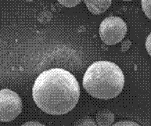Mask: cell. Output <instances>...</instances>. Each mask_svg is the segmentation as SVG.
I'll return each instance as SVG.
<instances>
[{
    "label": "cell",
    "mask_w": 151,
    "mask_h": 126,
    "mask_svg": "<svg viewBox=\"0 0 151 126\" xmlns=\"http://www.w3.org/2000/svg\"><path fill=\"white\" fill-rule=\"evenodd\" d=\"M20 126H45L41 122H37V121H30V122H25L24 124H23Z\"/></svg>",
    "instance_id": "7c38bea8"
},
{
    "label": "cell",
    "mask_w": 151,
    "mask_h": 126,
    "mask_svg": "<svg viewBox=\"0 0 151 126\" xmlns=\"http://www.w3.org/2000/svg\"><path fill=\"white\" fill-rule=\"evenodd\" d=\"M127 33L126 23L121 17L111 16L105 18L100 24L99 35L105 44L115 45L122 42Z\"/></svg>",
    "instance_id": "3957f363"
},
{
    "label": "cell",
    "mask_w": 151,
    "mask_h": 126,
    "mask_svg": "<svg viewBox=\"0 0 151 126\" xmlns=\"http://www.w3.org/2000/svg\"><path fill=\"white\" fill-rule=\"evenodd\" d=\"M146 49H147V52L151 56V33L147 36V40H146Z\"/></svg>",
    "instance_id": "8fae6325"
},
{
    "label": "cell",
    "mask_w": 151,
    "mask_h": 126,
    "mask_svg": "<svg viewBox=\"0 0 151 126\" xmlns=\"http://www.w3.org/2000/svg\"><path fill=\"white\" fill-rule=\"evenodd\" d=\"M97 125V122H95L93 117L85 116L77 120L73 126H98Z\"/></svg>",
    "instance_id": "52a82bcc"
},
{
    "label": "cell",
    "mask_w": 151,
    "mask_h": 126,
    "mask_svg": "<svg viewBox=\"0 0 151 126\" xmlns=\"http://www.w3.org/2000/svg\"><path fill=\"white\" fill-rule=\"evenodd\" d=\"M88 9L95 15H99L107 10L112 0H84Z\"/></svg>",
    "instance_id": "5b68a950"
},
{
    "label": "cell",
    "mask_w": 151,
    "mask_h": 126,
    "mask_svg": "<svg viewBox=\"0 0 151 126\" xmlns=\"http://www.w3.org/2000/svg\"><path fill=\"white\" fill-rule=\"evenodd\" d=\"M32 96L43 112L63 115L75 107L80 97V86L70 72L62 68L43 71L35 81Z\"/></svg>",
    "instance_id": "6da1fadb"
},
{
    "label": "cell",
    "mask_w": 151,
    "mask_h": 126,
    "mask_svg": "<svg viewBox=\"0 0 151 126\" xmlns=\"http://www.w3.org/2000/svg\"><path fill=\"white\" fill-rule=\"evenodd\" d=\"M82 85L91 96L106 100L117 97L122 92L124 76L116 63L106 60L96 61L86 70Z\"/></svg>",
    "instance_id": "7a4b0ae2"
},
{
    "label": "cell",
    "mask_w": 151,
    "mask_h": 126,
    "mask_svg": "<svg viewBox=\"0 0 151 126\" xmlns=\"http://www.w3.org/2000/svg\"><path fill=\"white\" fill-rule=\"evenodd\" d=\"M22 100L17 92L8 89L0 91V121L9 122L22 111Z\"/></svg>",
    "instance_id": "277c9868"
},
{
    "label": "cell",
    "mask_w": 151,
    "mask_h": 126,
    "mask_svg": "<svg viewBox=\"0 0 151 126\" xmlns=\"http://www.w3.org/2000/svg\"><path fill=\"white\" fill-rule=\"evenodd\" d=\"M130 45H131V42L129 40L125 41L124 42L122 43V51H126L127 50H129V47H130Z\"/></svg>",
    "instance_id": "4fadbf2b"
},
{
    "label": "cell",
    "mask_w": 151,
    "mask_h": 126,
    "mask_svg": "<svg viewBox=\"0 0 151 126\" xmlns=\"http://www.w3.org/2000/svg\"><path fill=\"white\" fill-rule=\"evenodd\" d=\"M123 1H126V2H129V1H132V0H123Z\"/></svg>",
    "instance_id": "5bb4252c"
},
{
    "label": "cell",
    "mask_w": 151,
    "mask_h": 126,
    "mask_svg": "<svg viewBox=\"0 0 151 126\" xmlns=\"http://www.w3.org/2000/svg\"><path fill=\"white\" fill-rule=\"evenodd\" d=\"M111 126H141L139 125L132 121H121L114 124Z\"/></svg>",
    "instance_id": "30bf717a"
},
{
    "label": "cell",
    "mask_w": 151,
    "mask_h": 126,
    "mask_svg": "<svg viewBox=\"0 0 151 126\" xmlns=\"http://www.w3.org/2000/svg\"><path fill=\"white\" fill-rule=\"evenodd\" d=\"M57 1L63 6L70 8L78 6L82 0H57Z\"/></svg>",
    "instance_id": "9c48e42d"
},
{
    "label": "cell",
    "mask_w": 151,
    "mask_h": 126,
    "mask_svg": "<svg viewBox=\"0 0 151 126\" xmlns=\"http://www.w3.org/2000/svg\"><path fill=\"white\" fill-rule=\"evenodd\" d=\"M141 4L146 16L151 20V0H141Z\"/></svg>",
    "instance_id": "ba28073f"
},
{
    "label": "cell",
    "mask_w": 151,
    "mask_h": 126,
    "mask_svg": "<svg viewBox=\"0 0 151 126\" xmlns=\"http://www.w3.org/2000/svg\"><path fill=\"white\" fill-rule=\"evenodd\" d=\"M114 113L107 109L98 111L96 114V121L99 126H111L114 122Z\"/></svg>",
    "instance_id": "8992f818"
}]
</instances>
